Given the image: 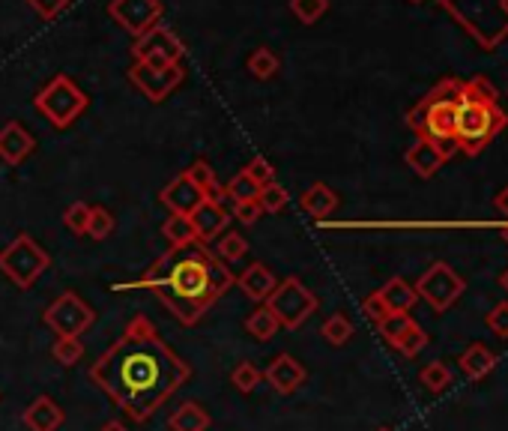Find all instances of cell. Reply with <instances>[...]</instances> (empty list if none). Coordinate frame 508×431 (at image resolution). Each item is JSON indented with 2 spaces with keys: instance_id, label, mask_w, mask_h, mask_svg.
<instances>
[{
  "instance_id": "obj_25",
  "label": "cell",
  "mask_w": 508,
  "mask_h": 431,
  "mask_svg": "<svg viewBox=\"0 0 508 431\" xmlns=\"http://www.w3.org/2000/svg\"><path fill=\"white\" fill-rule=\"evenodd\" d=\"M168 428L171 431H207L210 428V414L203 411L198 402H186L171 414Z\"/></svg>"
},
{
  "instance_id": "obj_15",
  "label": "cell",
  "mask_w": 508,
  "mask_h": 431,
  "mask_svg": "<svg viewBox=\"0 0 508 431\" xmlns=\"http://www.w3.org/2000/svg\"><path fill=\"white\" fill-rule=\"evenodd\" d=\"M306 365L290 353H278V357L266 365V384L273 386L278 395H294L302 384H306Z\"/></svg>"
},
{
  "instance_id": "obj_33",
  "label": "cell",
  "mask_w": 508,
  "mask_h": 431,
  "mask_svg": "<svg viewBox=\"0 0 508 431\" xmlns=\"http://www.w3.org/2000/svg\"><path fill=\"white\" fill-rule=\"evenodd\" d=\"M248 255V240L240 231H224L219 240V258L228 264H240L243 258Z\"/></svg>"
},
{
  "instance_id": "obj_44",
  "label": "cell",
  "mask_w": 508,
  "mask_h": 431,
  "mask_svg": "<svg viewBox=\"0 0 508 431\" xmlns=\"http://www.w3.org/2000/svg\"><path fill=\"white\" fill-rule=\"evenodd\" d=\"M407 321H410V315H389L386 321L377 323V332H380L386 344H395V339L401 336V330H404Z\"/></svg>"
},
{
  "instance_id": "obj_29",
  "label": "cell",
  "mask_w": 508,
  "mask_h": 431,
  "mask_svg": "<svg viewBox=\"0 0 508 431\" xmlns=\"http://www.w3.org/2000/svg\"><path fill=\"white\" fill-rule=\"evenodd\" d=\"M224 198H231L233 204L240 201H257V195H261V186L245 174V171H240V174H233L228 183H224Z\"/></svg>"
},
{
  "instance_id": "obj_21",
  "label": "cell",
  "mask_w": 508,
  "mask_h": 431,
  "mask_svg": "<svg viewBox=\"0 0 508 431\" xmlns=\"http://www.w3.org/2000/svg\"><path fill=\"white\" fill-rule=\"evenodd\" d=\"M377 294H380V300L386 303V309L392 311V315H410V309H413L416 300H419L416 288L410 285L407 279H401V276L389 279V282L377 290Z\"/></svg>"
},
{
  "instance_id": "obj_40",
  "label": "cell",
  "mask_w": 508,
  "mask_h": 431,
  "mask_svg": "<svg viewBox=\"0 0 508 431\" xmlns=\"http://www.w3.org/2000/svg\"><path fill=\"white\" fill-rule=\"evenodd\" d=\"M463 90H467V96H472V100H479L484 105H496V100H500V93H496V88L488 81V79H472L470 84H463Z\"/></svg>"
},
{
  "instance_id": "obj_8",
  "label": "cell",
  "mask_w": 508,
  "mask_h": 431,
  "mask_svg": "<svg viewBox=\"0 0 508 431\" xmlns=\"http://www.w3.org/2000/svg\"><path fill=\"white\" fill-rule=\"evenodd\" d=\"M96 311L75 294V290H63L54 303L42 311V323L54 332L57 339H81L84 332L93 327Z\"/></svg>"
},
{
  "instance_id": "obj_35",
  "label": "cell",
  "mask_w": 508,
  "mask_h": 431,
  "mask_svg": "<svg viewBox=\"0 0 508 431\" xmlns=\"http://www.w3.org/2000/svg\"><path fill=\"white\" fill-rule=\"evenodd\" d=\"M51 357L57 360L63 369H72V365H78L84 360V344L81 339H57L51 348Z\"/></svg>"
},
{
  "instance_id": "obj_46",
  "label": "cell",
  "mask_w": 508,
  "mask_h": 431,
  "mask_svg": "<svg viewBox=\"0 0 508 431\" xmlns=\"http://www.w3.org/2000/svg\"><path fill=\"white\" fill-rule=\"evenodd\" d=\"M493 204H496V210H500L503 216H508V186L500 192V195L493 198Z\"/></svg>"
},
{
  "instance_id": "obj_37",
  "label": "cell",
  "mask_w": 508,
  "mask_h": 431,
  "mask_svg": "<svg viewBox=\"0 0 508 431\" xmlns=\"http://www.w3.org/2000/svg\"><path fill=\"white\" fill-rule=\"evenodd\" d=\"M90 204L88 201H75L69 204L67 210H63V225L75 234V237H84V231H88V222H90Z\"/></svg>"
},
{
  "instance_id": "obj_27",
  "label": "cell",
  "mask_w": 508,
  "mask_h": 431,
  "mask_svg": "<svg viewBox=\"0 0 508 431\" xmlns=\"http://www.w3.org/2000/svg\"><path fill=\"white\" fill-rule=\"evenodd\" d=\"M245 67H248V72H252L257 81H269V79H275V75H278V69H281V58H278V54H275L273 48L257 46L252 54H248Z\"/></svg>"
},
{
  "instance_id": "obj_32",
  "label": "cell",
  "mask_w": 508,
  "mask_h": 431,
  "mask_svg": "<svg viewBox=\"0 0 508 431\" xmlns=\"http://www.w3.org/2000/svg\"><path fill=\"white\" fill-rule=\"evenodd\" d=\"M264 381V372L257 369L254 363H240L236 365V369L231 372V384H233V390L236 393H243V395H248V393H254L257 390V384Z\"/></svg>"
},
{
  "instance_id": "obj_16",
  "label": "cell",
  "mask_w": 508,
  "mask_h": 431,
  "mask_svg": "<svg viewBox=\"0 0 508 431\" xmlns=\"http://www.w3.org/2000/svg\"><path fill=\"white\" fill-rule=\"evenodd\" d=\"M34 150H36V138L30 135L18 121L6 123L4 129H0V162H4V165H9V168L21 165Z\"/></svg>"
},
{
  "instance_id": "obj_4",
  "label": "cell",
  "mask_w": 508,
  "mask_h": 431,
  "mask_svg": "<svg viewBox=\"0 0 508 431\" xmlns=\"http://www.w3.org/2000/svg\"><path fill=\"white\" fill-rule=\"evenodd\" d=\"M508 126V114L500 105H484L479 100L461 93L458 117H455V147L467 156H479L496 135Z\"/></svg>"
},
{
  "instance_id": "obj_28",
  "label": "cell",
  "mask_w": 508,
  "mask_h": 431,
  "mask_svg": "<svg viewBox=\"0 0 508 431\" xmlns=\"http://www.w3.org/2000/svg\"><path fill=\"white\" fill-rule=\"evenodd\" d=\"M278 330H281V323H278V318H275L266 306L254 309L252 315H248V321H245V332H248V336H252V339H257V342H269V339H275V336H278Z\"/></svg>"
},
{
  "instance_id": "obj_31",
  "label": "cell",
  "mask_w": 508,
  "mask_h": 431,
  "mask_svg": "<svg viewBox=\"0 0 508 431\" xmlns=\"http://www.w3.org/2000/svg\"><path fill=\"white\" fill-rule=\"evenodd\" d=\"M419 381L430 393H446L455 377H451V369L446 363H428L425 369L419 372Z\"/></svg>"
},
{
  "instance_id": "obj_23",
  "label": "cell",
  "mask_w": 508,
  "mask_h": 431,
  "mask_svg": "<svg viewBox=\"0 0 508 431\" xmlns=\"http://www.w3.org/2000/svg\"><path fill=\"white\" fill-rule=\"evenodd\" d=\"M182 174H186L194 186L203 192V198H207V201H222L224 198L222 183H219V177H215V171H213V165L207 159H194L192 165L182 171Z\"/></svg>"
},
{
  "instance_id": "obj_7",
  "label": "cell",
  "mask_w": 508,
  "mask_h": 431,
  "mask_svg": "<svg viewBox=\"0 0 508 431\" xmlns=\"http://www.w3.org/2000/svg\"><path fill=\"white\" fill-rule=\"evenodd\" d=\"M317 297L306 288V282L296 276H287L285 282H278L275 290L266 300V309L278 318L281 327L299 330L311 315L317 311Z\"/></svg>"
},
{
  "instance_id": "obj_20",
  "label": "cell",
  "mask_w": 508,
  "mask_h": 431,
  "mask_svg": "<svg viewBox=\"0 0 508 431\" xmlns=\"http://www.w3.org/2000/svg\"><path fill=\"white\" fill-rule=\"evenodd\" d=\"M299 207L306 210L311 219H327L335 210H338V192L327 183H311V186L302 192Z\"/></svg>"
},
{
  "instance_id": "obj_30",
  "label": "cell",
  "mask_w": 508,
  "mask_h": 431,
  "mask_svg": "<svg viewBox=\"0 0 508 431\" xmlns=\"http://www.w3.org/2000/svg\"><path fill=\"white\" fill-rule=\"evenodd\" d=\"M320 336L327 339L332 348H341V344H347L353 339V323L347 315H329L327 321H323Z\"/></svg>"
},
{
  "instance_id": "obj_39",
  "label": "cell",
  "mask_w": 508,
  "mask_h": 431,
  "mask_svg": "<svg viewBox=\"0 0 508 431\" xmlns=\"http://www.w3.org/2000/svg\"><path fill=\"white\" fill-rule=\"evenodd\" d=\"M248 177H252L257 186H269V183H275V168L269 165V159L266 156H254L252 162H248V165L243 168Z\"/></svg>"
},
{
  "instance_id": "obj_38",
  "label": "cell",
  "mask_w": 508,
  "mask_h": 431,
  "mask_svg": "<svg viewBox=\"0 0 508 431\" xmlns=\"http://www.w3.org/2000/svg\"><path fill=\"white\" fill-rule=\"evenodd\" d=\"M287 201H290L287 189H285V186H278V183H269V186L261 189V195H257V204H261L264 216H266V213H269V216L281 213V210L287 207Z\"/></svg>"
},
{
  "instance_id": "obj_51",
  "label": "cell",
  "mask_w": 508,
  "mask_h": 431,
  "mask_svg": "<svg viewBox=\"0 0 508 431\" xmlns=\"http://www.w3.org/2000/svg\"><path fill=\"white\" fill-rule=\"evenodd\" d=\"M410 4H421V0H410Z\"/></svg>"
},
{
  "instance_id": "obj_34",
  "label": "cell",
  "mask_w": 508,
  "mask_h": 431,
  "mask_svg": "<svg viewBox=\"0 0 508 431\" xmlns=\"http://www.w3.org/2000/svg\"><path fill=\"white\" fill-rule=\"evenodd\" d=\"M329 9V0H290V13L299 25H315Z\"/></svg>"
},
{
  "instance_id": "obj_14",
  "label": "cell",
  "mask_w": 508,
  "mask_h": 431,
  "mask_svg": "<svg viewBox=\"0 0 508 431\" xmlns=\"http://www.w3.org/2000/svg\"><path fill=\"white\" fill-rule=\"evenodd\" d=\"M451 153H455V150L430 142V138H419V142L404 153V162L416 171L421 180H430L442 165H446Z\"/></svg>"
},
{
  "instance_id": "obj_24",
  "label": "cell",
  "mask_w": 508,
  "mask_h": 431,
  "mask_svg": "<svg viewBox=\"0 0 508 431\" xmlns=\"http://www.w3.org/2000/svg\"><path fill=\"white\" fill-rule=\"evenodd\" d=\"M161 237L168 240V249H186V246L201 243L189 216H168V219L161 222Z\"/></svg>"
},
{
  "instance_id": "obj_11",
  "label": "cell",
  "mask_w": 508,
  "mask_h": 431,
  "mask_svg": "<svg viewBox=\"0 0 508 431\" xmlns=\"http://www.w3.org/2000/svg\"><path fill=\"white\" fill-rule=\"evenodd\" d=\"M182 54H186V46L182 39L165 25L150 27L144 37H138L132 42V58L138 63H182Z\"/></svg>"
},
{
  "instance_id": "obj_47",
  "label": "cell",
  "mask_w": 508,
  "mask_h": 431,
  "mask_svg": "<svg viewBox=\"0 0 508 431\" xmlns=\"http://www.w3.org/2000/svg\"><path fill=\"white\" fill-rule=\"evenodd\" d=\"M102 431H129V428L120 423V419H111V423H105V426H102Z\"/></svg>"
},
{
  "instance_id": "obj_17",
  "label": "cell",
  "mask_w": 508,
  "mask_h": 431,
  "mask_svg": "<svg viewBox=\"0 0 508 431\" xmlns=\"http://www.w3.org/2000/svg\"><path fill=\"white\" fill-rule=\"evenodd\" d=\"M192 225H194V234H198L201 243H210L215 240L219 234L228 231L231 225V213L222 207V201H203L198 210H194L192 216Z\"/></svg>"
},
{
  "instance_id": "obj_2",
  "label": "cell",
  "mask_w": 508,
  "mask_h": 431,
  "mask_svg": "<svg viewBox=\"0 0 508 431\" xmlns=\"http://www.w3.org/2000/svg\"><path fill=\"white\" fill-rule=\"evenodd\" d=\"M233 273L228 264H219L203 249V243L186 246V249H168L150 267L138 282L117 285V290L150 288L165 303L180 323H198L215 300L233 288Z\"/></svg>"
},
{
  "instance_id": "obj_6",
  "label": "cell",
  "mask_w": 508,
  "mask_h": 431,
  "mask_svg": "<svg viewBox=\"0 0 508 431\" xmlns=\"http://www.w3.org/2000/svg\"><path fill=\"white\" fill-rule=\"evenodd\" d=\"M51 267V258L30 234H18L6 249H0V273L18 290L36 285V279Z\"/></svg>"
},
{
  "instance_id": "obj_48",
  "label": "cell",
  "mask_w": 508,
  "mask_h": 431,
  "mask_svg": "<svg viewBox=\"0 0 508 431\" xmlns=\"http://www.w3.org/2000/svg\"><path fill=\"white\" fill-rule=\"evenodd\" d=\"M500 288H505V294H508V269L500 276Z\"/></svg>"
},
{
  "instance_id": "obj_22",
  "label": "cell",
  "mask_w": 508,
  "mask_h": 431,
  "mask_svg": "<svg viewBox=\"0 0 508 431\" xmlns=\"http://www.w3.org/2000/svg\"><path fill=\"white\" fill-rule=\"evenodd\" d=\"M458 365H461V372L470 377V381H482V377H488L496 369V357L488 348H484V344L475 342V344H470V348L461 353Z\"/></svg>"
},
{
  "instance_id": "obj_43",
  "label": "cell",
  "mask_w": 508,
  "mask_h": 431,
  "mask_svg": "<svg viewBox=\"0 0 508 431\" xmlns=\"http://www.w3.org/2000/svg\"><path fill=\"white\" fill-rule=\"evenodd\" d=\"M69 4H72V0H27V6L34 9V13H36L42 21H54Z\"/></svg>"
},
{
  "instance_id": "obj_42",
  "label": "cell",
  "mask_w": 508,
  "mask_h": 431,
  "mask_svg": "<svg viewBox=\"0 0 508 431\" xmlns=\"http://www.w3.org/2000/svg\"><path fill=\"white\" fill-rule=\"evenodd\" d=\"M484 323H488V330L493 332V336L508 339V300H505V303H496V306L488 311V318H484Z\"/></svg>"
},
{
  "instance_id": "obj_41",
  "label": "cell",
  "mask_w": 508,
  "mask_h": 431,
  "mask_svg": "<svg viewBox=\"0 0 508 431\" xmlns=\"http://www.w3.org/2000/svg\"><path fill=\"white\" fill-rule=\"evenodd\" d=\"M261 216H264V210H261V204H257V201H240V204H233V210H231V219L240 222L243 228H252V225H257Z\"/></svg>"
},
{
  "instance_id": "obj_5",
  "label": "cell",
  "mask_w": 508,
  "mask_h": 431,
  "mask_svg": "<svg viewBox=\"0 0 508 431\" xmlns=\"http://www.w3.org/2000/svg\"><path fill=\"white\" fill-rule=\"evenodd\" d=\"M34 108L54 129H69L90 108V96L60 72L34 96Z\"/></svg>"
},
{
  "instance_id": "obj_12",
  "label": "cell",
  "mask_w": 508,
  "mask_h": 431,
  "mask_svg": "<svg viewBox=\"0 0 508 431\" xmlns=\"http://www.w3.org/2000/svg\"><path fill=\"white\" fill-rule=\"evenodd\" d=\"M161 13H165L161 0H111L108 4V16L123 30H129L135 39L144 37L150 27H156Z\"/></svg>"
},
{
  "instance_id": "obj_49",
  "label": "cell",
  "mask_w": 508,
  "mask_h": 431,
  "mask_svg": "<svg viewBox=\"0 0 508 431\" xmlns=\"http://www.w3.org/2000/svg\"><path fill=\"white\" fill-rule=\"evenodd\" d=\"M377 431H392V428H389V426H383V428H377Z\"/></svg>"
},
{
  "instance_id": "obj_18",
  "label": "cell",
  "mask_w": 508,
  "mask_h": 431,
  "mask_svg": "<svg viewBox=\"0 0 508 431\" xmlns=\"http://www.w3.org/2000/svg\"><path fill=\"white\" fill-rule=\"evenodd\" d=\"M21 419H25L27 431H57L67 423V414H63V407L51 395H36L27 405V411L21 414Z\"/></svg>"
},
{
  "instance_id": "obj_45",
  "label": "cell",
  "mask_w": 508,
  "mask_h": 431,
  "mask_svg": "<svg viewBox=\"0 0 508 431\" xmlns=\"http://www.w3.org/2000/svg\"><path fill=\"white\" fill-rule=\"evenodd\" d=\"M362 311H365V318L374 321V323H380V321H386L389 315H392V311H389V309H386V303L380 300V294L365 297V300H362Z\"/></svg>"
},
{
  "instance_id": "obj_13",
  "label": "cell",
  "mask_w": 508,
  "mask_h": 431,
  "mask_svg": "<svg viewBox=\"0 0 508 431\" xmlns=\"http://www.w3.org/2000/svg\"><path fill=\"white\" fill-rule=\"evenodd\" d=\"M203 201H207L203 198V192L194 186L186 174H177L165 189L159 192V204L161 207H168L171 216H192Z\"/></svg>"
},
{
  "instance_id": "obj_50",
  "label": "cell",
  "mask_w": 508,
  "mask_h": 431,
  "mask_svg": "<svg viewBox=\"0 0 508 431\" xmlns=\"http://www.w3.org/2000/svg\"><path fill=\"white\" fill-rule=\"evenodd\" d=\"M503 237H505V243H508V228H505V231H503Z\"/></svg>"
},
{
  "instance_id": "obj_19",
  "label": "cell",
  "mask_w": 508,
  "mask_h": 431,
  "mask_svg": "<svg viewBox=\"0 0 508 431\" xmlns=\"http://www.w3.org/2000/svg\"><path fill=\"white\" fill-rule=\"evenodd\" d=\"M236 285L243 288V294L252 300V303H266L269 294H273L275 285H278V279H275V273L266 264L254 261V264H248L243 269V276L236 279Z\"/></svg>"
},
{
  "instance_id": "obj_9",
  "label": "cell",
  "mask_w": 508,
  "mask_h": 431,
  "mask_svg": "<svg viewBox=\"0 0 508 431\" xmlns=\"http://www.w3.org/2000/svg\"><path fill=\"white\" fill-rule=\"evenodd\" d=\"M126 75H129V84H132L147 102L159 105L180 88L182 79H186V69H182V63H165V67H161V63H138L135 60Z\"/></svg>"
},
{
  "instance_id": "obj_1",
  "label": "cell",
  "mask_w": 508,
  "mask_h": 431,
  "mask_svg": "<svg viewBox=\"0 0 508 431\" xmlns=\"http://www.w3.org/2000/svg\"><path fill=\"white\" fill-rule=\"evenodd\" d=\"M189 374L192 369L180 353L140 315L129 321L123 336L90 369L96 386H102L135 423L153 416L189 381Z\"/></svg>"
},
{
  "instance_id": "obj_36",
  "label": "cell",
  "mask_w": 508,
  "mask_h": 431,
  "mask_svg": "<svg viewBox=\"0 0 508 431\" xmlns=\"http://www.w3.org/2000/svg\"><path fill=\"white\" fill-rule=\"evenodd\" d=\"M111 234H114V216H111V210H105V207H93V210H90L88 231H84V237H90V240L102 243V240H108V237H111Z\"/></svg>"
},
{
  "instance_id": "obj_10",
  "label": "cell",
  "mask_w": 508,
  "mask_h": 431,
  "mask_svg": "<svg viewBox=\"0 0 508 431\" xmlns=\"http://www.w3.org/2000/svg\"><path fill=\"white\" fill-rule=\"evenodd\" d=\"M413 288H416V294L425 300V303L434 311H449L461 300L463 288H467V285H463V279L449 264L434 261L425 269V273L419 276V282Z\"/></svg>"
},
{
  "instance_id": "obj_26",
  "label": "cell",
  "mask_w": 508,
  "mask_h": 431,
  "mask_svg": "<svg viewBox=\"0 0 508 431\" xmlns=\"http://www.w3.org/2000/svg\"><path fill=\"white\" fill-rule=\"evenodd\" d=\"M428 332H425V327H421V323H416L413 318H410L407 323H404V330H401V336L395 339V344L392 348L401 353V357H407V360H413V357H419L421 351L428 348Z\"/></svg>"
},
{
  "instance_id": "obj_3",
  "label": "cell",
  "mask_w": 508,
  "mask_h": 431,
  "mask_svg": "<svg viewBox=\"0 0 508 431\" xmlns=\"http://www.w3.org/2000/svg\"><path fill=\"white\" fill-rule=\"evenodd\" d=\"M463 93V81L446 79L421 100L413 111L407 114V126L419 132V138H430L449 150L455 147V117H458V102Z\"/></svg>"
}]
</instances>
